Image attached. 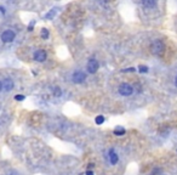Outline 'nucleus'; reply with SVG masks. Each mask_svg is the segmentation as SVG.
Segmentation results:
<instances>
[{"instance_id": "nucleus-8", "label": "nucleus", "mask_w": 177, "mask_h": 175, "mask_svg": "<svg viewBox=\"0 0 177 175\" xmlns=\"http://www.w3.org/2000/svg\"><path fill=\"white\" fill-rule=\"evenodd\" d=\"M109 160H110V163H112L113 165H115V164L118 163V160H119L118 155H117V152H115L113 148L109 151Z\"/></svg>"}, {"instance_id": "nucleus-18", "label": "nucleus", "mask_w": 177, "mask_h": 175, "mask_svg": "<svg viewBox=\"0 0 177 175\" xmlns=\"http://www.w3.org/2000/svg\"><path fill=\"white\" fill-rule=\"evenodd\" d=\"M135 71V68H129V70H125L124 72H133Z\"/></svg>"}, {"instance_id": "nucleus-21", "label": "nucleus", "mask_w": 177, "mask_h": 175, "mask_svg": "<svg viewBox=\"0 0 177 175\" xmlns=\"http://www.w3.org/2000/svg\"><path fill=\"white\" fill-rule=\"evenodd\" d=\"M175 84H176V87H177V77H176V80H175Z\"/></svg>"}, {"instance_id": "nucleus-20", "label": "nucleus", "mask_w": 177, "mask_h": 175, "mask_svg": "<svg viewBox=\"0 0 177 175\" xmlns=\"http://www.w3.org/2000/svg\"><path fill=\"white\" fill-rule=\"evenodd\" d=\"M1 90H2V83L0 82V92H1Z\"/></svg>"}, {"instance_id": "nucleus-19", "label": "nucleus", "mask_w": 177, "mask_h": 175, "mask_svg": "<svg viewBox=\"0 0 177 175\" xmlns=\"http://www.w3.org/2000/svg\"><path fill=\"white\" fill-rule=\"evenodd\" d=\"M86 175H93V172H91V170H88V172H86Z\"/></svg>"}, {"instance_id": "nucleus-15", "label": "nucleus", "mask_w": 177, "mask_h": 175, "mask_svg": "<svg viewBox=\"0 0 177 175\" xmlns=\"http://www.w3.org/2000/svg\"><path fill=\"white\" fill-rule=\"evenodd\" d=\"M138 71L142 73H146V72H148V68L146 66H140V67H138Z\"/></svg>"}, {"instance_id": "nucleus-9", "label": "nucleus", "mask_w": 177, "mask_h": 175, "mask_svg": "<svg viewBox=\"0 0 177 175\" xmlns=\"http://www.w3.org/2000/svg\"><path fill=\"white\" fill-rule=\"evenodd\" d=\"M142 4H143V6H146L148 9H152L157 5V0H142Z\"/></svg>"}, {"instance_id": "nucleus-7", "label": "nucleus", "mask_w": 177, "mask_h": 175, "mask_svg": "<svg viewBox=\"0 0 177 175\" xmlns=\"http://www.w3.org/2000/svg\"><path fill=\"white\" fill-rule=\"evenodd\" d=\"M2 88H4L6 91L12 90V89H14V82H12V79H10V78L4 79V82H2Z\"/></svg>"}, {"instance_id": "nucleus-1", "label": "nucleus", "mask_w": 177, "mask_h": 175, "mask_svg": "<svg viewBox=\"0 0 177 175\" xmlns=\"http://www.w3.org/2000/svg\"><path fill=\"white\" fill-rule=\"evenodd\" d=\"M150 49H152V52L154 54V55H162V52H164V49H165V45L162 43V40H154L153 43H152V46H150Z\"/></svg>"}, {"instance_id": "nucleus-16", "label": "nucleus", "mask_w": 177, "mask_h": 175, "mask_svg": "<svg viewBox=\"0 0 177 175\" xmlns=\"http://www.w3.org/2000/svg\"><path fill=\"white\" fill-rule=\"evenodd\" d=\"M152 175H162V173L160 169H154L153 173H152Z\"/></svg>"}, {"instance_id": "nucleus-2", "label": "nucleus", "mask_w": 177, "mask_h": 175, "mask_svg": "<svg viewBox=\"0 0 177 175\" xmlns=\"http://www.w3.org/2000/svg\"><path fill=\"white\" fill-rule=\"evenodd\" d=\"M133 92V88L127 84V83H123L120 87H119V94L123 95V96H130Z\"/></svg>"}, {"instance_id": "nucleus-10", "label": "nucleus", "mask_w": 177, "mask_h": 175, "mask_svg": "<svg viewBox=\"0 0 177 175\" xmlns=\"http://www.w3.org/2000/svg\"><path fill=\"white\" fill-rule=\"evenodd\" d=\"M95 122H96V124H98V125L103 124V123H104V117L103 116H97V117H96V119H95Z\"/></svg>"}, {"instance_id": "nucleus-13", "label": "nucleus", "mask_w": 177, "mask_h": 175, "mask_svg": "<svg viewBox=\"0 0 177 175\" xmlns=\"http://www.w3.org/2000/svg\"><path fill=\"white\" fill-rule=\"evenodd\" d=\"M54 95L56 96V97H59L61 95H62V91H61V89L58 87H56L54 89Z\"/></svg>"}, {"instance_id": "nucleus-14", "label": "nucleus", "mask_w": 177, "mask_h": 175, "mask_svg": "<svg viewBox=\"0 0 177 175\" xmlns=\"http://www.w3.org/2000/svg\"><path fill=\"white\" fill-rule=\"evenodd\" d=\"M41 38L43 39H47L49 38V32H47L46 28H43V30H41Z\"/></svg>"}, {"instance_id": "nucleus-4", "label": "nucleus", "mask_w": 177, "mask_h": 175, "mask_svg": "<svg viewBox=\"0 0 177 175\" xmlns=\"http://www.w3.org/2000/svg\"><path fill=\"white\" fill-rule=\"evenodd\" d=\"M98 67H100V65H98V62L95 60V58H90L88 62V72L91 73V74H93V73L97 72V70H98Z\"/></svg>"}, {"instance_id": "nucleus-6", "label": "nucleus", "mask_w": 177, "mask_h": 175, "mask_svg": "<svg viewBox=\"0 0 177 175\" xmlns=\"http://www.w3.org/2000/svg\"><path fill=\"white\" fill-rule=\"evenodd\" d=\"M45 58H46V52L44 50H38V51L34 52V60L35 61L43 62V61H45Z\"/></svg>"}, {"instance_id": "nucleus-5", "label": "nucleus", "mask_w": 177, "mask_h": 175, "mask_svg": "<svg viewBox=\"0 0 177 175\" xmlns=\"http://www.w3.org/2000/svg\"><path fill=\"white\" fill-rule=\"evenodd\" d=\"M73 82L74 83H76V84H79V83H83L84 80H85V78H86V75H85V73L81 72V71H76V72L73 73Z\"/></svg>"}, {"instance_id": "nucleus-3", "label": "nucleus", "mask_w": 177, "mask_h": 175, "mask_svg": "<svg viewBox=\"0 0 177 175\" xmlns=\"http://www.w3.org/2000/svg\"><path fill=\"white\" fill-rule=\"evenodd\" d=\"M14 39H15V33L12 30H10V29L5 30L1 34V40L4 43H11V42H14Z\"/></svg>"}, {"instance_id": "nucleus-11", "label": "nucleus", "mask_w": 177, "mask_h": 175, "mask_svg": "<svg viewBox=\"0 0 177 175\" xmlns=\"http://www.w3.org/2000/svg\"><path fill=\"white\" fill-rule=\"evenodd\" d=\"M56 11H57L56 9H52L49 14L46 15V18H47V20H52V18H54V16H55V14H56Z\"/></svg>"}, {"instance_id": "nucleus-12", "label": "nucleus", "mask_w": 177, "mask_h": 175, "mask_svg": "<svg viewBox=\"0 0 177 175\" xmlns=\"http://www.w3.org/2000/svg\"><path fill=\"white\" fill-rule=\"evenodd\" d=\"M114 134H115L117 136H121V135H124V134H125V129H123V128H118V129H115V130H114Z\"/></svg>"}, {"instance_id": "nucleus-17", "label": "nucleus", "mask_w": 177, "mask_h": 175, "mask_svg": "<svg viewBox=\"0 0 177 175\" xmlns=\"http://www.w3.org/2000/svg\"><path fill=\"white\" fill-rule=\"evenodd\" d=\"M15 99L17 101H23V100H24V96H23V95H16Z\"/></svg>"}]
</instances>
